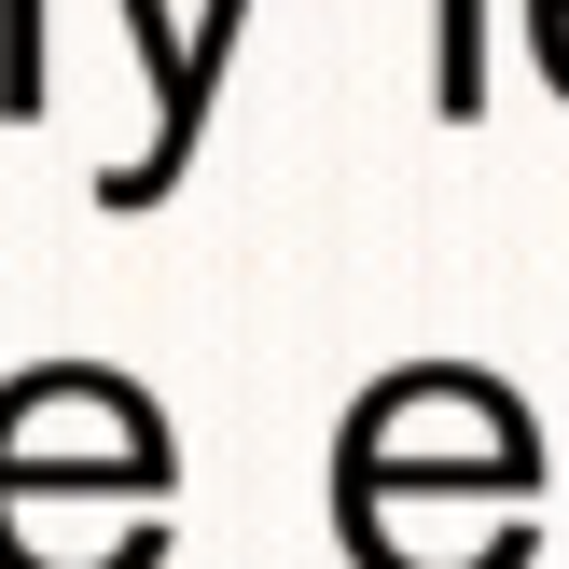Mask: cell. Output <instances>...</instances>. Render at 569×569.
<instances>
[{
    "label": "cell",
    "instance_id": "cell-3",
    "mask_svg": "<svg viewBox=\"0 0 569 569\" xmlns=\"http://www.w3.org/2000/svg\"><path fill=\"white\" fill-rule=\"evenodd\" d=\"M0 98H42V0H0Z\"/></svg>",
    "mask_w": 569,
    "mask_h": 569
},
{
    "label": "cell",
    "instance_id": "cell-2",
    "mask_svg": "<svg viewBox=\"0 0 569 569\" xmlns=\"http://www.w3.org/2000/svg\"><path fill=\"white\" fill-rule=\"evenodd\" d=\"M487 98V0H445V111Z\"/></svg>",
    "mask_w": 569,
    "mask_h": 569
},
{
    "label": "cell",
    "instance_id": "cell-1",
    "mask_svg": "<svg viewBox=\"0 0 569 569\" xmlns=\"http://www.w3.org/2000/svg\"><path fill=\"white\" fill-rule=\"evenodd\" d=\"M126 14H139V56H153V153L111 167V209H153V194L194 167V126H209V83H222V56H237V14H250V0H209L181 42H167L153 0H126Z\"/></svg>",
    "mask_w": 569,
    "mask_h": 569
}]
</instances>
